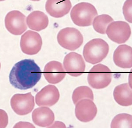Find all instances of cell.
I'll return each mask as SVG.
<instances>
[{
    "mask_svg": "<svg viewBox=\"0 0 132 128\" xmlns=\"http://www.w3.org/2000/svg\"><path fill=\"white\" fill-rule=\"evenodd\" d=\"M57 41L61 47L68 50H76L83 43V37L76 28L67 27L61 29L57 35Z\"/></svg>",
    "mask_w": 132,
    "mask_h": 128,
    "instance_id": "5b68a950",
    "label": "cell"
},
{
    "mask_svg": "<svg viewBox=\"0 0 132 128\" xmlns=\"http://www.w3.org/2000/svg\"><path fill=\"white\" fill-rule=\"evenodd\" d=\"M71 7L70 0H47L45 5L46 12L55 18L64 17L69 13Z\"/></svg>",
    "mask_w": 132,
    "mask_h": 128,
    "instance_id": "5bb4252c",
    "label": "cell"
},
{
    "mask_svg": "<svg viewBox=\"0 0 132 128\" xmlns=\"http://www.w3.org/2000/svg\"><path fill=\"white\" fill-rule=\"evenodd\" d=\"M60 98V93L55 86L48 85L36 94L35 101L39 106L50 107L54 105Z\"/></svg>",
    "mask_w": 132,
    "mask_h": 128,
    "instance_id": "7c38bea8",
    "label": "cell"
},
{
    "mask_svg": "<svg viewBox=\"0 0 132 128\" xmlns=\"http://www.w3.org/2000/svg\"><path fill=\"white\" fill-rule=\"evenodd\" d=\"M9 123V117L5 111L0 109V128L6 127Z\"/></svg>",
    "mask_w": 132,
    "mask_h": 128,
    "instance_id": "603a6c76",
    "label": "cell"
},
{
    "mask_svg": "<svg viewBox=\"0 0 132 128\" xmlns=\"http://www.w3.org/2000/svg\"><path fill=\"white\" fill-rule=\"evenodd\" d=\"M26 22L30 29L40 31L47 28L49 20L47 16L42 12L34 11L28 16Z\"/></svg>",
    "mask_w": 132,
    "mask_h": 128,
    "instance_id": "e0dca14e",
    "label": "cell"
},
{
    "mask_svg": "<svg viewBox=\"0 0 132 128\" xmlns=\"http://www.w3.org/2000/svg\"><path fill=\"white\" fill-rule=\"evenodd\" d=\"M42 71L33 60L26 59L15 64L9 75L10 83L15 88L27 90L36 85L40 80Z\"/></svg>",
    "mask_w": 132,
    "mask_h": 128,
    "instance_id": "6da1fadb",
    "label": "cell"
},
{
    "mask_svg": "<svg viewBox=\"0 0 132 128\" xmlns=\"http://www.w3.org/2000/svg\"><path fill=\"white\" fill-rule=\"evenodd\" d=\"M106 33L112 41L118 44H122L129 39L131 31L130 25L127 22L115 21L108 25Z\"/></svg>",
    "mask_w": 132,
    "mask_h": 128,
    "instance_id": "8992f818",
    "label": "cell"
},
{
    "mask_svg": "<svg viewBox=\"0 0 132 128\" xmlns=\"http://www.w3.org/2000/svg\"><path fill=\"white\" fill-rule=\"evenodd\" d=\"M113 20L109 15L104 14L97 15L94 18L92 24L96 32L105 34L108 25L113 22Z\"/></svg>",
    "mask_w": 132,
    "mask_h": 128,
    "instance_id": "d6986e66",
    "label": "cell"
},
{
    "mask_svg": "<svg viewBox=\"0 0 132 128\" xmlns=\"http://www.w3.org/2000/svg\"><path fill=\"white\" fill-rule=\"evenodd\" d=\"M5 24L7 30L14 35H21L27 29L26 17L19 11L9 12L5 16Z\"/></svg>",
    "mask_w": 132,
    "mask_h": 128,
    "instance_id": "ba28073f",
    "label": "cell"
},
{
    "mask_svg": "<svg viewBox=\"0 0 132 128\" xmlns=\"http://www.w3.org/2000/svg\"><path fill=\"white\" fill-rule=\"evenodd\" d=\"M42 45V38L38 33L29 30L21 36L20 47L23 53L28 55L36 54Z\"/></svg>",
    "mask_w": 132,
    "mask_h": 128,
    "instance_id": "9c48e42d",
    "label": "cell"
},
{
    "mask_svg": "<svg viewBox=\"0 0 132 128\" xmlns=\"http://www.w3.org/2000/svg\"><path fill=\"white\" fill-rule=\"evenodd\" d=\"M112 80V73L107 66L98 64L92 68L87 77L88 83L92 87L102 89L109 86Z\"/></svg>",
    "mask_w": 132,
    "mask_h": 128,
    "instance_id": "277c9868",
    "label": "cell"
},
{
    "mask_svg": "<svg viewBox=\"0 0 132 128\" xmlns=\"http://www.w3.org/2000/svg\"><path fill=\"white\" fill-rule=\"evenodd\" d=\"M12 108L19 115L30 113L35 107V99L31 93L15 94L11 100Z\"/></svg>",
    "mask_w": 132,
    "mask_h": 128,
    "instance_id": "52a82bcc",
    "label": "cell"
},
{
    "mask_svg": "<svg viewBox=\"0 0 132 128\" xmlns=\"http://www.w3.org/2000/svg\"><path fill=\"white\" fill-rule=\"evenodd\" d=\"M94 94L92 90L88 86H80L76 88L72 95V100L74 104L84 99L94 100Z\"/></svg>",
    "mask_w": 132,
    "mask_h": 128,
    "instance_id": "44dd1931",
    "label": "cell"
},
{
    "mask_svg": "<svg viewBox=\"0 0 132 128\" xmlns=\"http://www.w3.org/2000/svg\"><path fill=\"white\" fill-rule=\"evenodd\" d=\"M113 94L115 101L120 105L123 106L132 105V88L128 84H123L116 86L114 88Z\"/></svg>",
    "mask_w": 132,
    "mask_h": 128,
    "instance_id": "ac0fdd59",
    "label": "cell"
},
{
    "mask_svg": "<svg viewBox=\"0 0 132 128\" xmlns=\"http://www.w3.org/2000/svg\"><path fill=\"white\" fill-rule=\"evenodd\" d=\"M5 1V0H0V1Z\"/></svg>",
    "mask_w": 132,
    "mask_h": 128,
    "instance_id": "484cf974",
    "label": "cell"
},
{
    "mask_svg": "<svg viewBox=\"0 0 132 128\" xmlns=\"http://www.w3.org/2000/svg\"><path fill=\"white\" fill-rule=\"evenodd\" d=\"M30 1H39L40 0H30Z\"/></svg>",
    "mask_w": 132,
    "mask_h": 128,
    "instance_id": "cb8c5ba5",
    "label": "cell"
},
{
    "mask_svg": "<svg viewBox=\"0 0 132 128\" xmlns=\"http://www.w3.org/2000/svg\"><path fill=\"white\" fill-rule=\"evenodd\" d=\"M1 63H0V69H1Z\"/></svg>",
    "mask_w": 132,
    "mask_h": 128,
    "instance_id": "d4e9b609",
    "label": "cell"
},
{
    "mask_svg": "<svg viewBox=\"0 0 132 128\" xmlns=\"http://www.w3.org/2000/svg\"><path fill=\"white\" fill-rule=\"evenodd\" d=\"M63 65L68 74L72 77H78L85 71V64L83 58L76 52H70L65 56Z\"/></svg>",
    "mask_w": 132,
    "mask_h": 128,
    "instance_id": "30bf717a",
    "label": "cell"
},
{
    "mask_svg": "<svg viewBox=\"0 0 132 128\" xmlns=\"http://www.w3.org/2000/svg\"><path fill=\"white\" fill-rule=\"evenodd\" d=\"M32 119L36 125L41 127H48L54 121V114L50 108L42 107L36 108L33 112Z\"/></svg>",
    "mask_w": 132,
    "mask_h": 128,
    "instance_id": "2e32d148",
    "label": "cell"
},
{
    "mask_svg": "<svg viewBox=\"0 0 132 128\" xmlns=\"http://www.w3.org/2000/svg\"><path fill=\"white\" fill-rule=\"evenodd\" d=\"M113 62L117 66L123 68L132 66V48L126 45H120L114 51Z\"/></svg>",
    "mask_w": 132,
    "mask_h": 128,
    "instance_id": "9a60e30c",
    "label": "cell"
},
{
    "mask_svg": "<svg viewBox=\"0 0 132 128\" xmlns=\"http://www.w3.org/2000/svg\"><path fill=\"white\" fill-rule=\"evenodd\" d=\"M109 45L101 38L89 41L84 46L83 54L86 62L95 64L101 62L106 57L109 52Z\"/></svg>",
    "mask_w": 132,
    "mask_h": 128,
    "instance_id": "7a4b0ae2",
    "label": "cell"
},
{
    "mask_svg": "<svg viewBox=\"0 0 132 128\" xmlns=\"http://www.w3.org/2000/svg\"><path fill=\"white\" fill-rule=\"evenodd\" d=\"M132 0H126L123 7V15L127 22L132 23Z\"/></svg>",
    "mask_w": 132,
    "mask_h": 128,
    "instance_id": "7402d4cb",
    "label": "cell"
},
{
    "mask_svg": "<svg viewBox=\"0 0 132 128\" xmlns=\"http://www.w3.org/2000/svg\"><path fill=\"white\" fill-rule=\"evenodd\" d=\"M132 115L128 114H118L114 117L111 122L112 128H131L132 127Z\"/></svg>",
    "mask_w": 132,
    "mask_h": 128,
    "instance_id": "ffe728a7",
    "label": "cell"
},
{
    "mask_svg": "<svg viewBox=\"0 0 132 128\" xmlns=\"http://www.w3.org/2000/svg\"><path fill=\"white\" fill-rule=\"evenodd\" d=\"M97 113L96 105L91 99H82L76 104V117L81 122H87L92 121Z\"/></svg>",
    "mask_w": 132,
    "mask_h": 128,
    "instance_id": "8fae6325",
    "label": "cell"
},
{
    "mask_svg": "<svg viewBox=\"0 0 132 128\" xmlns=\"http://www.w3.org/2000/svg\"><path fill=\"white\" fill-rule=\"evenodd\" d=\"M44 75L48 83L56 84L61 82L65 78L66 73L61 63L53 61L46 65Z\"/></svg>",
    "mask_w": 132,
    "mask_h": 128,
    "instance_id": "4fadbf2b",
    "label": "cell"
},
{
    "mask_svg": "<svg viewBox=\"0 0 132 128\" xmlns=\"http://www.w3.org/2000/svg\"><path fill=\"white\" fill-rule=\"evenodd\" d=\"M97 15L95 7L89 3H78L73 7L70 12V17L73 22L81 27L92 25L94 19Z\"/></svg>",
    "mask_w": 132,
    "mask_h": 128,
    "instance_id": "3957f363",
    "label": "cell"
}]
</instances>
